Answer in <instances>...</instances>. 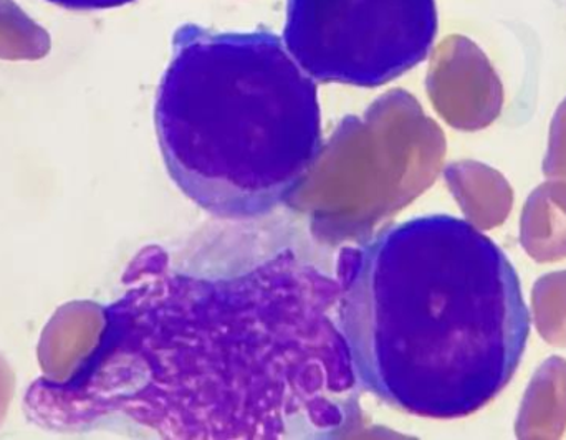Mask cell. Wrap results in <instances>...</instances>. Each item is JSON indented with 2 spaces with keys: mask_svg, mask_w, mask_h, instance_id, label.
I'll use <instances>...</instances> for the list:
<instances>
[{
  "mask_svg": "<svg viewBox=\"0 0 566 440\" xmlns=\"http://www.w3.org/2000/svg\"><path fill=\"white\" fill-rule=\"evenodd\" d=\"M566 431V359L552 356L535 371L515 421L518 439L554 440Z\"/></svg>",
  "mask_w": 566,
  "mask_h": 440,
  "instance_id": "7",
  "label": "cell"
},
{
  "mask_svg": "<svg viewBox=\"0 0 566 440\" xmlns=\"http://www.w3.org/2000/svg\"><path fill=\"white\" fill-rule=\"evenodd\" d=\"M538 335L548 345L566 348V270L541 276L532 290Z\"/></svg>",
  "mask_w": 566,
  "mask_h": 440,
  "instance_id": "10",
  "label": "cell"
},
{
  "mask_svg": "<svg viewBox=\"0 0 566 440\" xmlns=\"http://www.w3.org/2000/svg\"><path fill=\"white\" fill-rule=\"evenodd\" d=\"M105 312L92 302H70L50 318L36 346L43 378L66 383L75 376L98 342Z\"/></svg>",
  "mask_w": 566,
  "mask_h": 440,
  "instance_id": "6",
  "label": "cell"
},
{
  "mask_svg": "<svg viewBox=\"0 0 566 440\" xmlns=\"http://www.w3.org/2000/svg\"><path fill=\"white\" fill-rule=\"evenodd\" d=\"M448 178L465 218L478 229H494L511 216L514 191L497 169L481 163H461L452 166Z\"/></svg>",
  "mask_w": 566,
  "mask_h": 440,
  "instance_id": "9",
  "label": "cell"
},
{
  "mask_svg": "<svg viewBox=\"0 0 566 440\" xmlns=\"http://www.w3.org/2000/svg\"><path fill=\"white\" fill-rule=\"evenodd\" d=\"M316 83L277 33L179 27L155 103L169 178L212 218L271 214L322 153Z\"/></svg>",
  "mask_w": 566,
  "mask_h": 440,
  "instance_id": "3",
  "label": "cell"
},
{
  "mask_svg": "<svg viewBox=\"0 0 566 440\" xmlns=\"http://www.w3.org/2000/svg\"><path fill=\"white\" fill-rule=\"evenodd\" d=\"M336 325L356 385L429 419L474 415L514 378L531 336L515 266L469 220L422 216L339 256Z\"/></svg>",
  "mask_w": 566,
  "mask_h": 440,
  "instance_id": "2",
  "label": "cell"
},
{
  "mask_svg": "<svg viewBox=\"0 0 566 440\" xmlns=\"http://www.w3.org/2000/svg\"><path fill=\"white\" fill-rule=\"evenodd\" d=\"M434 0H289L283 43L315 82L376 88L422 62Z\"/></svg>",
  "mask_w": 566,
  "mask_h": 440,
  "instance_id": "4",
  "label": "cell"
},
{
  "mask_svg": "<svg viewBox=\"0 0 566 440\" xmlns=\"http://www.w3.org/2000/svg\"><path fill=\"white\" fill-rule=\"evenodd\" d=\"M544 175L548 179L566 181V98L552 119L547 156L544 159Z\"/></svg>",
  "mask_w": 566,
  "mask_h": 440,
  "instance_id": "11",
  "label": "cell"
},
{
  "mask_svg": "<svg viewBox=\"0 0 566 440\" xmlns=\"http://www.w3.org/2000/svg\"><path fill=\"white\" fill-rule=\"evenodd\" d=\"M13 389H15V375H13L12 368H10L6 358L0 355V425L6 419L7 411H9Z\"/></svg>",
  "mask_w": 566,
  "mask_h": 440,
  "instance_id": "12",
  "label": "cell"
},
{
  "mask_svg": "<svg viewBox=\"0 0 566 440\" xmlns=\"http://www.w3.org/2000/svg\"><path fill=\"white\" fill-rule=\"evenodd\" d=\"M46 2L72 10H106L126 6L135 0H46Z\"/></svg>",
  "mask_w": 566,
  "mask_h": 440,
  "instance_id": "13",
  "label": "cell"
},
{
  "mask_svg": "<svg viewBox=\"0 0 566 440\" xmlns=\"http://www.w3.org/2000/svg\"><path fill=\"white\" fill-rule=\"evenodd\" d=\"M142 250L70 381L39 378L27 419L60 434L128 421L165 438H326L358 416L338 280L295 256L191 276Z\"/></svg>",
  "mask_w": 566,
  "mask_h": 440,
  "instance_id": "1",
  "label": "cell"
},
{
  "mask_svg": "<svg viewBox=\"0 0 566 440\" xmlns=\"http://www.w3.org/2000/svg\"><path fill=\"white\" fill-rule=\"evenodd\" d=\"M442 108L462 129L488 128L501 115L504 86L485 53L471 40L455 42L442 76Z\"/></svg>",
  "mask_w": 566,
  "mask_h": 440,
  "instance_id": "5",
  "label": "cell"
},
{
  "mask_svg": "<svg viewBox=\"0 0 566 440\" xmlns=\"http://www.w3.org/2000/svg\"><path fill=\"white\" fill-rule=\"evenodd\" d=\"M521 243L538 263L566 259V181L548 179L525 202Z\"/></svg>",
  "mask_w": 566,
  "mask_h": 440,
  "instance_id": "8",
  "label": "cell"
}]
</instances>
